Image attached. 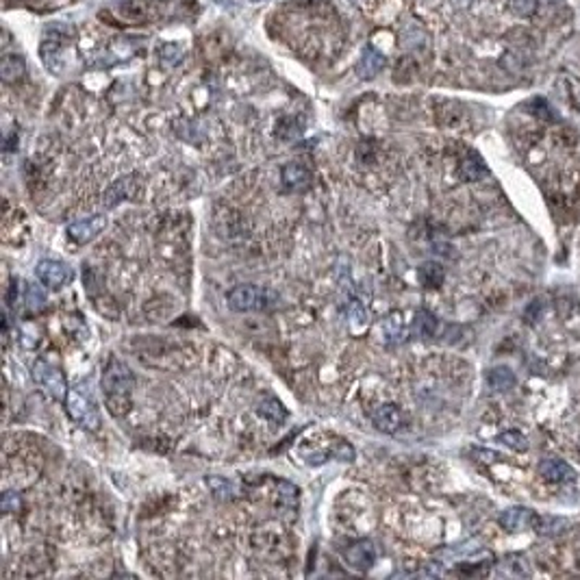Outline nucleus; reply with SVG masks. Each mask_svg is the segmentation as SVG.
Listing matches in <instances>:
<instances>
[{"label": "nucleus", "mask_w": 580, "mask_h": 580, "mask_svg": "<svg viewBox=\"0 0 580 580\" xmlns=\"http://www.w3.org/2000/svg\"><path fill=\"white\" fill-rule=\"evenodd\" d=\"M402 422H404V418H402L400 406H396V404H392V402L380 404V406L374 411V413H372V424H374L380 432H385V434H394V432H398V430L402 428Z\"/></svg>", "instance_id": "obj_10"}, {"label": "nucleus", "mask_w": 580, "mask_h": 580, "mask_svg": "<svg viewBox=\"0 0 580 580\" xmlns=\"http://www.w3.org/2000/svg\"><path fill=\"white\" fill-rule=\"evenodd\" d=\"M137 193H139V181H137L135 174H129V176H122V179L113 181L107 187L103 205L107 209H113V207H117L120 202H124V200H135Z\"/></svg>", "instance_id": "obj_7"}, {"label": "nucleus", "mask_w": 580, "mask_h": 580, "mask_svg": "<svg viewBox=\"0 0 580 580\" xmlns=\"http://www.w3.org/2000/svg\"><path fill=\"white\" fill-rule=\"evenodd\" d=\"M444 278H446V270L437 261H424L418 268V281L428 289L439 287L444 283Z\"/></svg>", "instance_id": "obj_17"}, {"label": "nucleus", "mask_w": 580, "mask_h": 580, "mask_svg": "<svg viewBox=\"0 0 580 580\" xmlns=\"http://www.w3.org/2000/svg\"><path fill=\"white\" fill-rule=\"evenodd\" d=\"M207 485H209V489H211L217 498H222V500H233V498L237 496L235 482L226 480L224 476H209V478H207Z\"/></svg>", "instance_id": "obj_22"}, {"label": "nucleus", "mask_w": 580, "mask_h": 580, "mask_svg": "<svg viewBox=\"0 0 580 580\" xmlns=\"http://www.w3.org/2000/svg\"><path fill=\"white\" fill-rule=\"evenodd\" d=\"M437 328H439V318L437 316H432L430 311L426 309H420L415 313V320H413V333L418 337H424V340H428V337H434L437 335Z\"/></svg>", "instance_id": "obj_19"}, {"label": "nucleus", "mask_w": 580, "mask_h": 580, "mask_svg": "<svg viewBox=\"0 0 580 580\" xmlns=\"http://www.w3.org/2000/svg\"><path fill=\"white\" fill-rule=\"evenodd\" d=\"M509 7H511V11H513L515 15L526 18V15L533 13V9H535V0H509Z\"/></svg>", "instance_id": "obj_28"}, {"label": "nucleus", "mask_w": 580, "mask_h": 580, "mask_svg": "<svg viewBox=\"0 0 580 580\" xmlns=\"http://www.w3.org/2000/svg\"><path fill=\"white\" fill-rule=\"evenodd\" d=\"M344 559H346V563L352 569L368 572L374 565V561H376V548H374L372 541H366V539L354 541V543H350L344 550Z\"/></svg>", "instance_id": "obj_9"}, {"label": "nucleus", "mask_w": 580, "mask_h": 580, "mask_svg": "<svg viewBox=\"0 0 580 580\" xmlns=\"http://www.w3.org/2000/svg\"><path fill=\"white\" fill-rule=\"evenodd\" d=\"M135 389V376L122 359L111 356L103 372V394L107 408L115 418L127 415L131 408V396Z\"/></svg>", "instance_id": "obj_1"}, {"label": "nucleus", "mask_w": 580, "mask_h": 580, "mask_svg": "<svg viewBox=\"0 0 580 580\" xmlns=\"http://www.w3.org/2000/svg\"><path fill=\"white\" fill-rule=\"evenodd\" d=\"M382 67H385V55L378 53L374 46H368L366 51H363V55H361L359 63H356V75L361 79L370 81V79L378 77V72Z\"/></svg>", "instance_id": "obj_13"}, {"label": "nucleus", "mask_w": 580, "mask_h": 580, "mask_svg": "<svg viewBox=\"0 0 580 580\" xmlns=\"http://www.w3.org/2000/svg\"><path fill=\"white\" fill-rule=\"evenodd\" d=\"M35 274L44 285L53 287V289H59V287L67 285L72 278H75V272H72L70 265L63 263V261H57V259L39 261L37 268H35Z\"/></svg>", "instance_id": "obj_6"}, {"label": "nucleus", "mask_w": 580, "mask_h": 580, "mask_svg": "<svg viewBox=\"0 0 580 580\" xmlns=\"http://www.w3.org/2000/svg\"><path fill=\"white\" fill-rule=\"evenodd\" d=\"M458 174H461L463 181H480V179H485L489 176V170H487V165L482 163V159L478 155H468L461 159V165H458Z\"/></svg>", "instance_id": "obj_16"}, {"label": "nucleus", "mask_w": 580, "mask_h": 580, "mask_svg": "<svg viewBox=\"0 0 580 580\" xmlns=\"http://www.w3.org/2000/svg\"><path fill=\"white\" fill-rule=\"evenodd\" d=\"M185 59V53H183V48L179 44H163L159 48V61L163 67H176L181 65V61Z\"/></svg>", "instance_id": "obj_23"}, {"label": "nucleus", "mask_w": 580, "mask_h": 580, "mask_svg": "<svg viewBox=\"0 0 580 580\" xmlns=\"http://www.w3.org/2000/svg\"><path fill=\"white\" fill-rule=\"evenodd\" d=\"M170 3L172 0H122L115 5V13L127 24H146L165 18Z\"/></svg>", "instance_id": "obj_4"}, {"label": "nucleus", "mask_w": 580, "mask_h": 580, "mask_svg": "<svg viewBox=\"0 0 580 580\" xmlns=\"http://www.w3.org/2000/svg\"><path fill=\"white\" fill-rule=\"evenodd\" d=\"M537 524H539V533H543V535H557V533H561L563 530V526H565V520H559V517H539L537 520Z\"/></svg>", "instance_id": "obj_26"}, {"label": "nucleus", "mask_w": 580, "mask_h": 580, "mask_svg": "<svg viewBox=\"0 0 580 580\" xmlns=\"http://www.w3.org/2000/svg\"><path fill=\"white\" fill-rule=\"evenodd\" d=\"M65 408L67 415L75 420L79 426H83L89 432L101 430V411L98 404H96L94 396L89 392H85L83 387H75V389H67L65 396Z\"/></svg>", "instance_id": "obj_3"}, {"label": "nucleus", "mask_w": 580, "mask_h": 580, "mask_svg": "<svg viewBox=\"0 0 580 580\" xmlns=\"http://www.w3.org/2000/svg\"><path fill=\"white\" fill-rule=\"evenodd\" d=\"M33 378L53 400H63L67 396V385H65L63 372L59 368L51 366L48 361H41V359L35 361L33 363Z\"/></svg>", "instance_id": "obj_5"}, {"label": "nucleus", "mask_w": 580, "mask_h": 580, "mask_svg": "<svg viewBox=\"0 0 580 580\" xmlns=\"http://www.w3.org/2000/svg\"><path fill=\"white\" fill-rule=\"evenodd\" d=\"M487 382L494 392H509L515 387V374L511 368L506 366H498V368H491L487 372Z\"/></svg>", "instance_id": "obj_18"}, {"label": "nucleus", "mask_w": 580, "mask_h": 580, "mask_svg": "<svg viewBox=\"0 0 580 580\" xmlns=\"http://www.w3.org/2000/svg\"><path fill=\"white\" fill-rule=\"evenodd\" d=\"M281 304V296L270 287L237 285L228 294V307L237 313L248 311H274Z\"/></svg>", "instance_id": "obj_2"}, {"label": "nucleus", "mask_w": 580, "mask_h": 580, "mask_svg": "<svg viewBox=\"0 0 580 580\" xmlns=\"http://www.w3.org/2000/svg\"><path fill=\"white\" fill-rule=\"evenodd\" d=\"M29 311H41L46 304V296L37 285H27V296H24Z\"/></svg>", "instance_id": "obj_24"}, {"label": "nucleus", "mask_w": 580, "mask_h": 580, "mask_svg": "<svg viewBox=\"0 0 580 580\" xmlns=\"http://www.w3.org/2000/svg\"><path fill=\"white\" fill-rule=\"evenodd\" d=\"M0 506H3L5 513H18L22 509V498L15 491H5L3 500H0Z\"/></svg>", "instance_id": "obj_27"}, {"label": "nucleus", "mask_w": 580, "mask_h": 580, "mask_svg": "<svg viewBox=\"0 0 580 580\" xmlns=\"http://www.w3.org/2000/svg\"><path fill=\"white\" fill-rule=\"evenodd\" d=\"M539 472L550 482H574L576 480V472L565 461H561V458H548V461L541 463Z\"/></svg>", "instance_id": "obj_14"}, {"label": "nucleus", "mask_w": 580, "mask_h": 580, "mask_svg": "<svg viewBox=\"0 0 580 580\" xmlns=\"http://www.w3.org/2000/svg\"><path fill=\"white\" fill-rule=\"evenodd\" d=\"M478 454L485 456V461H500V458H502L498 452H482V450H478Z\"/></svg>", "instance_id": "obj_30"}, {"label": "nucleus", "mask_w": 580, "mask_h": 580, "mask_svg": "<svg viewBox=\"0 0 580 580\" xmlns=\"http://www.w3.org/2000/svg\"><path fill=\"white\" fill-rule=\"evenodd\" d=\"M107 215L98 213V215H91L87 220H79L75 224L67 226V237L75 241V244H87V241L96 239L105 228H107Z\"/></svg>", "instance_id": "obj_8"}, {"label": "nucleus", "mask_w": 580, "mask_h": 580, "mask_svg": "<svg viewBox=\"0 0 580 580\" xmlns=\"http://www.w3.org/2000/svg\"><path fill=\"white\" fill-rule=\"evenodd\" d=\"M24 75H27V63L20 55L7 53L0 59V79L5 83H18Z\"/></svg>", "instance_id": "obj_15"}, {"label": "nucleus", "mask_w": 580, "mask_h": 580, "mask_svg": "<svg viewBox=\"0 0 580 580\" xmlns=\"http://www.w3.org/2000/svg\"><path fill=\"white\" fill-rule=\"evenodd\" d=\"M380 330L385 335V340L387 342H400L402 340V335H404V324H402V316L400 313H389L382 324H380Z\"/></svg>", "instance_id": "obj_21"}, {"label": "nucleus", "mask_w": 580, "mask_h": 580, "mask_svg": "<svg viewBox=\"0 0 580 580\" xmlns=\"http://www.w3.org/2000/svg\"><path fill=\"white\" fill-rule=\"evenodd\" d=\"M313 183L311 172L302 163H287L283 165V185L289 191H307Z\"/></svg>", "instance_id": "obj_12"}, {"label": "nucleus", "mask_w": 580, "mask_h": 580, "mask_svg": "<svg viewBox=\"0 0 580 580\" xmlns=\"http://www.w3.org/2000/svg\"><path fill=\"white\" fill-rule=\"evenodd\" d=\"M537 515L535 511L526 509V506H513V509H506L502 515H500V526L506 528V530H526L530 526H537Z\"/></svg>", "instance_id": "obj_11"}, {"label": "nucleus", "mask_w": 580, "mask_h": 580, "mask_svg": "<svg viewBox=\"0 0 580 580\" xmlns=\"http://www.w3.org/2000/svg\"><path fill=\"white\" fill-rule=\"evenodd\" d=\"M257 411H259L261 418H265V420L272 422V424H281V422L287 420V411H285V406L278 402V398H265V400L259 404Z\"/></svg>", "instance_id": "obj_20"}, {"label": "nucleus", "mask_w": 580, "mask_h": 580, "mask_svg": "<svg viewBox=\"0 0 580 580\" xmlns=\"http://www.w3.org/2000/svg\"><path fill=\"white\" fill-rule=\"evenodd\" d=\"M498 442H500V444H504V446H509L511 450H517V452H524V450L528 448L526 437H524L522 432H517V430L502 432L500 437H498Z\"/></svg>", "instance_id": "obj_25"}, {"label": "nucleus", "mask_w": 580, "mask_h": 580, "mask_svg": "<svg viewBox=\"0 0 580 580\" xmlns=\"http://www.w3.org/2000/svg\"><path fill=\"white\" fill-rule=\"evenodd\" d=\"M541 311H543V302H541V300H535L533 304H530V307L524 311V318H526L528 322H537L539 316H541Z\"/></svg>", "instance_id": "obj_29"}]
</instances>
